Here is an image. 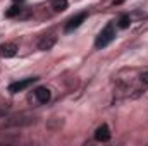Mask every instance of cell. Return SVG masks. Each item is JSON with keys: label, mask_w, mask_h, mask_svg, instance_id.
Here are the masks:
<instances>
[{"label": "cell", "mask_w": 148, "mask_h": 146, "mask_svg": "<svg viewBox=\"0 0 148 146\" xmlns=\"http://www.w3.org/2000/svg\"><path fill=\"white\" fill-rule=\"evenodd\" d=\"M115 26H114V23H109L100 33H98V36L95 38V48H98V50H102V48H105V46H109L112 41L115 40Z\"/></svg>", "instance_id": "1"}, {"label": "cell", "mask_w": 148, "mask_h": 146, "mask_svg": "<svg viewBox=\"0 0 148 146\" xmlns=\"http://www.w3.org/2000/svg\"><path fill=\"white\" fill-rule=\"evenodd\" d=\"M88 17V12L84 10V12H79V14H76V16H73L67 23H66V26H64V33H73V31H76L83 23H84V19Z\"/></svg>", "instance_id": "2"}, {"label": "cell", "mask_w": 148, "mask_h": 146, "mask_svg": "<svg viewBox=\"0 0 148 146\" xmlns=\"http://www.w3.org/2000/svg\"><path fill=\"white\" fill-rule=\"evenodd\" d=\"M38 77H28V79H21V81H16V83H10L9 84V91L10 93H19V91H23V89H26V88H29L33 83H36Z\"/></svg>", "instance_id": "3"}, {"label": "cell", "mask_w": 148, "mask_h": 146, "mask_svg": "<svg viewBox=\"0 0 148 146\" xmlns=\"http://www.w3.org/2000/svg\"><path fill=\"white\" fill-rule=\"evenodd\" d=\"M57 43V36L55 35H45V36L40 38V41H38V50H41V52H47V50H52L53 48V45Z\"/></svg>", "instance_id": "4"}, {"label": "cell", "mask_w": 148, "mask_h": 146, "mask_svg": "<svg viewBox=\"0 0 148 146\" xmlns=\"http://www.w3.org/2000/svg\"><path fill=\"white\" fill-rule=\"evenodd\" d=\"M110 138H112V134H110V129H109L107 124H102V126L97 127V131H95V139L97 141L107 143V141H110Z\"/></svg>", "instance_id": "5"}, {"label": "cell", "mask_w": 148, "mask_h": 146, "mask_svg": "<svg viewBox=\"0 0 148 146\" xmlns=\"http://www.w3.org/2000/svg\"><path fill=\"white\" fill-rule=\"evenodd\" d=\"M17 53V45L16 43H5L0 46V57L3 59H10Z\"/></svg>", "instance_id": "6"}, {"label": "cell", "mask_w": 148, "mask_h": 146, "mask_svg": "<svg viewBox=\"0 0 148 146\" xmlns=\"http://www.w3.org/2000/svg\"><path fill=\"white\" fill-rule=\"evenodd\" d=\"M35 98L38 100V103H47V102H50L52 93H50V89H48V88L40 86V88L35 89Z\"/></svg>", "instance_id": "7"}, {"label": "cell", "mask_w": 148, "mask_h": 146, "mask_svg": "<svg viewBox=\"0 0 148 146\" xmlns=\"http://www.w3.org/2000/svg\"><path fill=\"white\" fill-rule=\"evenodd\" d=\"M67 7H69V2L67 0H52V9L55 12H64Z\"/></svg>", "instance_id": "8"}, {"label": "cell", "mask_w": 148, "mask_h": 146, "mask_svg": "<svg viewBox=\"0 0 148 146\" xmlns=\"http://www.w3.org/2000/svg\"><path fill=\"white\" fill-rule=\"evenodd\" d=\"M131 26V17L129 16H121L119 17V21H117V28H121V29H127Z\"/></svg>", "instance_id": "9"}, {"label": "cell", "mask_w": 148, "mask_h": 146, "mask_svg": "<svg viewBox=\"0 0 148 146\" xmlns=\"http://www.w3.org/2000/svg\"><path fill=\"white\" fill-rule=\"evenodd\" d=\"M21 10H23V9H21L19 5H12V7L5 12V17H16V16L21 14Z\"/></svg>", "instance_id": "10"}, {"label": "cell", "mask_w": 148, "mask_h": 146, "mask_svg": "<svg viewBox=\"0 0 148 146\" xmlns=\"http://www.w3.org/2000/svg\"><path fill=\"white\" fill-rule=\"evenodd\" d=\"M140 79H141V83H143V84H147V86H148V72H143L141 76H140Z\"/></svg>", "instance_id": "11"}, {"label": "cell", "mask_w": 148, "mask_h": 146, "mask_svg": "<svg viewBox=\"0 0 148 146\" xmlns=\"http://www.w3.org/2000/svg\"><path fill=\"white\" fill-rule=\"evenodd\" d=\"M14 2H16V3H19V2H24V0H14Z\"/></svg>", "instance_id": "12"}]
</instances>
